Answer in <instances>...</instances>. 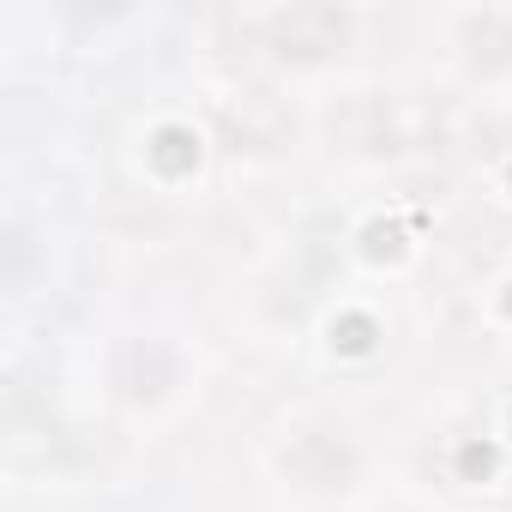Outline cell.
I'll use <instances>...</instances> for the list:
<instances>
[{"instance_id":"obj_1","label":"cell","mask_w":512,"mask_h":512,"mask_svg":"<svg viewBox=\"0 0 512 512\" xmlns=\"http://www.w3.org/2000/svg\"><path fill=\"white\" fill-rule=\"evenodd\" d=\"M272 470L296 500L338 506L368 482V446L338 416H302L296 428H284V440L272 452Z\"/></svg>"},{"instance_id":"obj_2","label":"cell","mask_w":512,"mask_h":512,"mask_svg":"<svg viewBox=\"0 0 512 512\" xmlns=\"http://www.w3.org/2000/svg\"><path fill=\"white\" fill-rule=\"evenodd\" d=\"M266 61L278 73H326L338 67L356 37H362V13L356 7H338V0H290V7H272L253 25Z\"/></svg>"},{"instance_id":"obj_3","label":"cell","mask_w":512,"mask_h":512,"mask_svg":"<svg viewBox=\"0 0 512 512\" xmlns=\"http://www.w3.org/2000/svg\"><path fill=\"white\" fill-rule=\"evenodd\" d=\"M103 380H109V398L133 416H157L181 398L187 386V350L163 332H127L109 344V362H103Z\"/></svg>"},{"instance_id":"obj_4","label":"cell","mask_w":512,"mask_h":512,"mask_svg":"<svg viewBox=\"0 0 512 512\" xmlns=\"http://www.w3.org/2000/svg\"><path fill=\"white\" fill-rule=\"evenodd\" d=\"M452 61L470 85H512V7L452 13Z\"/></svg>"},{"instance_id":"obj_5","label":"cell","mask_w":512,"mask_h":512,"mask_svg":"<svg viewBox=\"0 0 512 512\" xmlns=\"http://www.w3.org/2000/svg\"><path fill=\"white\" fill-rule=\"evenodd\" d=\"M344 145H350L356 157H398V151L410 145L404 109H398L392 97H380V91H362V97L350 103V115H344Z\"/></svg>"},{"instance_id":"obj_6","label":"cell","mask_w":512,"mask_h":512,"mask_svg":"<svg viewBox=\"0 0 512 512\" xmlns=\"http://www.w3.org/2000/svg\"><path fill=\"white\" fill-rule=\"evenodd\" d=\"M145 163H151L157 181H187V175H199V163H205L199 127H193V121H157V127L145 133Z\"/></svg>"},{"instance_id":"obj_7","label":"cell","mask_w":512,"mask_h":512,"mask_svg":"<svg viewBox=\"0 0 512 512\" xmlns=\"http://www.w3.org/2000/svg\"><path fill=\"white\" fill-rule=\"evenodd\" d=\"M380 338H386V332H380V320H374L368 308H344V314L332 320V350H338V356H374Z\"/></svg>"},{"instance_id":"obj_8","label":"cell","mask_w":512,"mask_h":512,"mask_svg":"<svg viewBox=\"0 0 512 512\" xmlns=\"http://www.w3.org/2000/svg\"><path fill=\"white\" fill-rule=\"evenodd\" d=\"M458 470H464V476H488V470H494V446H464V452H458Z\"/></svg>"},{"instance_id":"obj_9","label":"cell","mask_w":512,"mask_h":512,"mask_svg":"<svg viewBox=\"0 0 512 512\" xmlns=\"http://www.w3.org/2000/svg\"><path fill=\"white\" fill-rule=\"evenodd\" d=\"M506 187H512V163H506Z\"/></svg>"},{"instance_id":"obj_10","label":"cell","mask_w":512,"mask_h":512,"mask_svg":"<svg viewBox=\"0 0 512 512\" xmlns=\"http://www.w3.org/2000/svg\"><path fill=\"white\" fill-rule=\"evenodd\" d=\"M398 512H422V506H398Z\"/></svg>"}]
</instances>
